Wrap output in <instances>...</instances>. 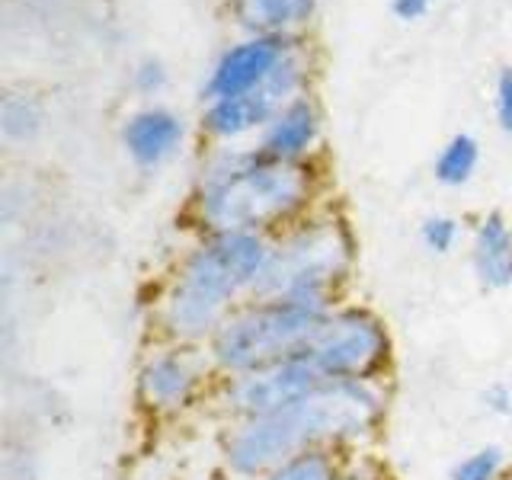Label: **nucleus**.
Masks as SVG:
<instances>
[{
	"instance_id": "423d86ee",
	"label": "nucleus",
	"mask_w": 512,
	"mask_h": 480,
	"mask_svg": "<svg viewBox=\"0 0 512 480\" xmlns=\"http://www.w3.org/2000/svg\"><path fill=\"white\" fill-rule=\"evenodd\" d=\"M308 356L327 381H388L394 340L388 324L365 304H333L308 343Z\"/></svg>"
},
{
	"instance_id": "4be33fe9",
	"label": "nucleus",
	"mask_w": 512,
	"mask_h": 480,
	"mask_svg": "<svg viewBox=\"0 0 512 480\" xmlns=\"http://www.w3.org/2000/svg\"><path fill=\"white\" fill-rule=\"evenodd\" d=\"M480 407H484L490 416H512V388L506 381H490L484 391H480Z\"/></svg>"
},
{
	"instance_id": "aec40b11",
	"label": "nucleus",
	"mask_w": 512,
	"mask_h": 480,
	"mask_svg": "<svg viewBox=\"0 0 512 480\" xmlns=\"http://www.w3.org/2000/svg\"><path fill=\"white\" fill-rule=\"evenodd\" d=\"M343 480H394L391 477V468L384 464L381 458H375L372 452H352L346 455V464H343Z\"/></svg>"
},
{
	"instance_id": "4468645a",
	"label": "nucleus",
	"mask_w": 512,
	"mask_h": 480,
	"mask_svg": "<svg viewBox=\"0 0 512 480\" xmlns=\"http://www.w3.org/2000/svg\"><path fill=\"white\" fill-rule=\"evenodd\" d=\"M317 0H234L237 23L250 36H292V29L311 20Z\"/></svg>"
},
{
	"instance_id": "f257e3e1",
	"label": "nucleus",
	"mask_w": 512,
	"mask_h": 480,
	"mask_svg": "<svg viewBox=\"0 0 512 480\" xmlns=\"http://www.w3.org/2000/svg\"><path fill=\"white\" fill-rule=\"evenodd\" d=\"M388 381H324L276 413L224 423L221 468L234 480H256L276 464L314 448L352 455L372 445L388 420Z\"/></svg>"
},
{
	"instance_id": "20e7f679",
	"label": "nucleus",
	"mask_w": 512,
	"mask_h": 480,
	"mask_svg": "<svg viewBox=\"0 0 512 480\" xmlns=\"http://www.w3.org/2000/svg\"><path fill=\"white\" fill-rule=\"evenodd\" d=\"M330 308L314 298H250L215 330L205 356L218 378L276 365L308 349Z\"/></svg>"
},
{
	"instance_id": "7ed1b4c3",
	"label": "nucleus",
	"mask_w": 512,
	"mask_h": 480,
	"mask_svg": "<svg viewBox=\"0 0 512 480\" xmlns=\"http://www.w3.org/2000/svg\"><path fill=\"white\" fill-rule=\"evenodd\" d=\"M311 164H279L256 148H218L199 167L192 218L202 231H247L276 237L314 212Z\"/></svg>"
},
{
	"instance_id": "ddd939ff",
	"label": "nucleus",
	"mask_w": 512,
	"mask_h": 480,
	"mask_svg": "<svg viewBox=\"0 0 512 480\" xmlns=\"http://www.w3.org/2000/svg\"><path fill=\"white\" fill-rule=\"evenodd\" d=\"M471 269L480 288H487V292L512 288V224L503 212H487L474 224Z\"/></svg>"
},
{
	"instance_id": "2eb2a0df",
	"label": "nucleus",
	"mask_w": 512,
	"mask_h": 480,
	"mask_svg": "<svg viewBox=\"0 0 512 480\" xmlns=\"http://www.w3.org/2000/svg\"><path fill=\"white\" fill-rule=\"evenodd\" d=\"M477 164H480L477 138L468 132H458L439 148L436 160H432V176H436V183H442L448 189H458L474 180Z\"/></svg>"
},
{
	"instance_id": "a211bd4d",
	"label": "nucleus",
	"mask_w": 512,
	"mask_h": 480,
	"mask_svg": "<svg viewBox=\"0 0 512 480\" xmlns=\"http://www.w3.org/2000/svg\"><path fill=\"white\" fill-rule=\"evenodd\" d=\"M0 128L10 141H32L42 132V109L32 96H7L0 106Z\"/></svg>"
},
{
	"instance_id": "9b49d317",
	"label": "nucleus",
	"mask_w": 512,
	"mask_h": 480,
	"mask_svg": "<svg viewBox=\"0 0 512 480\" xmlns=\"http://www.w3.org/2000/svg\"><path fill=\"white\" fill-rule=\"evenodd\" d=\"M320 141V109L308 93L282 106L256 135L253 148L279 164H311Z\"/></svg>"
},
{
	"instance_id": "39448f33",
	"label": "nucleus",
	"mask_w": 512,
	"mask_h": 480,
	"mask_svg": "<svg viewBox=\"0 0 512 480\" xmlns=\"http://www.w3.org/2000/svg\"><path fill=\"white\" fill-rule=\"evenodd\" d=\"M356 269V237L343 215H304L272 237V256L256 298H314L340 304Z\"/></svg>"
},
{
	"instance_id": "f8f14e48",
	"label": "nucleus",
	"mask_w": 512,
	"mask_h": 480,
	"mask_svg": "<svg viewBox=\"0 0 512 480\" xmlns=\"http://www.w3.org/2000/svg\"><path fill=\"white\" fill-rule=\"evenodd\" d=\"M183 119L167 106H144L125 119L122 148L138 170H157L180 151L183 144Z\"/></svg>"
},
{
	"instance_id": "6ab92c4d",
	"label": "nucleus",
	"mask_w": 512,
	"mask_h": 480,
	"mask_svg": "<svg viewBox=\"0 0 512 480\" xmlns=\"http://www.w3.org/2000/svg\"><path fill=\"white\" fill-rule=\"evenodd\" d=\"M461 240V221L452 215H429L420 224V244L436 253V256H448Z\"/></svg>"
},
{
	"instance_id": "6e6552de",
	"label": "nucleus",
	"mask_w": 512,
	"mask_h": 480,
	"mask_svg": "<svg viewBox=\"0 0 512 480\" xmlns=\"http://www.w3.org/2000/svg\"><path fill=\"white\" fill-rule=\"evenodd\" d=\"M324 381L327 378L320 375V368L314 365L308 352H298V356H288L276 365L256 368V372L247 375L218 378L212 400L221 410L224 423H237L295 404V400L311 394Z\"/></svg>"
},
{
	"instance_id": "412c9836",
	"label": "nucleus",
	"mask_w": 512,
	"mask_h": 480,
	"mask_svg": "<svg viewBox=\"0 0 512 480\" xmlns=\"http://www.w3.org/2000/svg\"><path fill=\"white\" fill-rule=\"evenodd\" d=\"M493 112H496V125H500L506 135H512V68H503L500 77H496Z\"/></svg>"
},
{
	"instance_id": "0eeeda50",
	"label": "nucleus",
	"mask_w": 512,
	"mask_h": 480,
	"mask_svg": "<svg viewBox=\"0 0 512 480\" xmlns=\"http://www.w3.org/2000/svg\"><path fill=\"white\" fill-rule=\"evenodd\" d=\"M218 375L202 346L160 340L138 365V404L154 420H176L215 394Z\"/></svg>"
},
{
	"instance_id": "1a4fd4ad",
	"label": "nucleus",
	"mask_w": 512,
	"mask_h": 480,
	"mask_svg": "<svg viewBox=\"0 0 512 480\" xmlns=\"http://www.w3.org/2000/svg\"><path fill=\"white\" fill-rule=\"evenodd\" d=\"M304 84H308V64L301 58V48H295L260 87L231 96V100L208 103L202 116L205 135L221 144H237L250 135H260L282 106L304 96Z\"/></svg>"
},
{
	"instance_id": "9d476101",
	"label": "nucleus",
	"mask_w": 512,
	"mask_h": 480,
	"mask_svg": "<svg viewBox=\"0 0 512 480\" xmlns=\"http://www.w3.org/2000/svg\"><path fill=\"white\" fill-rule=\"evenodd\" d=\"M295 48H298L295 36H250L244 42L231 45L228 52L215 61V68L208 71L202 84L205 106L218 100H231V96L260 87L285 61V55L295 52Z\"/></svg>"
},
{
	"instance_id": "b1692460",
	"label": "nucleus",
	"mask_w": 512,
	"mask_h": 480,
	"mask_svg": "<svg viewBox=\"0 0 512 480\" xmlns=\"http://www.w3.org/2000/svg\"><path fill=\"white\" fill-rule=\"evenodd\" d=\"M432 4H436V0H391V10L397 20L413 23V20H420V16H426Z\"/></svg>"
},
{
	"instance_id": "dca6fc26",
	"label": "nucleus",
	"mask_w": 512,
	"mask_h": 480,
	"mask_svg": "<svg viewBox=\"0 0 512 480\" xmlns=\"http://www.w3.org/2000/svg\"><path fill=\"white\" fill-rule=\"evenodd\" d=\"M343 464L346 455L330 452V448H314V452H301L276 464L256 480H343Z\"/></svg>"
},
{
	"instance_id": "5701e85b",
	"label": "nucleus",
	"mask_w": 512,
	"mask_h": 480,
	"mask_svg": "<svg viewBox=\"0 0 512 480\" xmlns=\"http://www.w3.org/2000/svg\"><path fill=\"white\" fill-rule=\"evenodd\" d=\"M135 87L141 90V93H148V96H154V93H160L167 87V71H164V64H160L157 58H144L138 68H135Z\"/></svg>"
},
{
	"instance_id": "f03ea898",
	"label": "nucleus",
	"mask_w": 512,
	"mask_h": 480,
	"mask_svg": "<svg viewBox=\"0 0 512 480\" xmlns=\"http://www.w3.org/2000/svg\"><path fill=\"white\" fill-rule=\"evenodd\" d=\"M272 256V237L202 231L154 301V327L167 343L208 346L240 304L256 298Z\"/></svg>"
},
{
	"instance_id": "f3484780",
	"label": "nucleus",
	"mask_w": 512,
	"mask_h": 480,
	"mask_svg": "<svg viewBox=\"0 0 512 480\" xmlns=\"http://www.w3.org/2000/svg\"><path fill=\"white\" fill-rule=\"evenodd\" d=\"M509 452L500 445H480L464 458H458L448 471V480H506Z\"/></svg>"
}]
</instances>
